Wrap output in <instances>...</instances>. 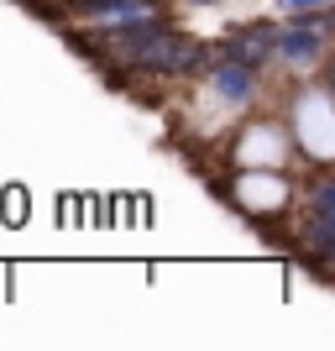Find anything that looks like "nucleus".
Instances as JSON below:
<instances>
[{
	"mask_svg": "<svg viewBox=\"0 0 335 351\" xmlns=\"http://www.w3.org/2000/svg\"><path fill=\"white\" fill-rule=\"evenodd\" d=\"M210 84H215L231 105H241V100H251V89H257V69L241 63V58H231V63H220V69H210Z\"/></svg>",
	"mask_w": 335,
	"mask_h": 351,
	"instance_id": "1",
	"label": "nucleus"
},
{
	"mask_svg": "<svg viewBox=\"0 0 335 351\" xmlns=\"http://www.w3.org/2000/svg\"><path fill=\"white\" fill-rule=\"evenodd\" d=\"M277 47V32L273 27H251V32H241V37H231L225 43V53L231 58H241V63H251V69H262V58Z\"/></svg>",
	"mask_w": 335,
	"mask_h": 351,
	"instance_id": "2",
	"label": "nucleus"
},
{
	"mask_svg": "<svg viewBox=\"0 0 335 351\" xmlns=\"http://www.w3.org/2000/svg\"><path fill=\"white\" fill-rule=\"evenodd\" d=\"M325 21L314 16V21H293L288 32H277V53H288V58H309L314 53V43H320Z\"/></svg>",
	"mask_w": 335,
	"mask_h": 351,
	"instance_id": "3",
	"label": "nucleus"
},
{
	"mask_svg": "<svg viewBox=\"0 0 335 351\" xmlns=\"http://www.w3.org/2000/svg\"><path fill=\"white\" fill-rule=\"evenodd\" d=\"M314 5H330V0H283V11H293V16H304V11H314Z\"/></svg>",
	"mask_w": 335,
	"mask_h": 351,
	"instance_id": "4",
	"label": "nucleus"
},
{
	"mask_svg": "<svg viewBox=\"0 0 335 351\" xmlns=\"http://www.w3.org/2000/svg\"><path fill=\"white\" fill-rule=\"evenodd\" d=\"M194 5H215V0H194Z\"/></svg>",
	"mask_w": 335,
	"mask_h": 351,
	"instance_id": "5",
	"label": "nucleus"
}]
</instances>
